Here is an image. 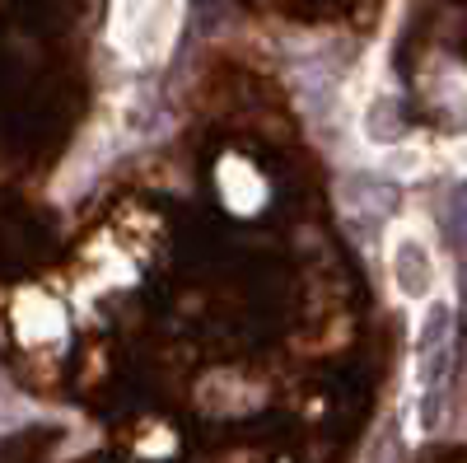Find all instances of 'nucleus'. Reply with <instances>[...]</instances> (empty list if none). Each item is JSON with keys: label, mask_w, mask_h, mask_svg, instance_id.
<instances>
[{"label": "nucleus", "mask_w": 467, "mask_h": 463, "mask_svg": "<svg viewBox=\"0 0 467 463\" xmlns=\"http://www.w3.org/2000/svg\"><path fill=\"white\" fill-rule=\"evenodd\" d=\"M173 24H178V0H117V47L136 52V37H145V57L164 52L169 37H173Z\"/></svg>", "instance_id": "f03ea898"}, {"label": "nucleus", "mask_w": 467, "mask_h": 463, "mask_svg": "<svg viewBox=\"0 0 467 463\" xmlns=\"http://www.w3.org/2000/svg\"><path fill=\"white\" fill-rule=\"evenodd\" d=\"M453 365V309L435 300L416 328V389L425 398V431L435 426V398L444 394V379Z\"/></svg>", "instance_id": "f257e3e1"}, {"label": "nucleus", "mask_w": 467, "mask_h": 463, "mask_svg": "<svg viewBox=\"0 0 467 463\" xmlns=\"http://www.w3.org/2000/svg\"><path fill=\"white\" fill-rule=\"evenodd\" d=\"M449 229H453V239H458V248L467 253V187H462L458 197L449 202Z\"/></svg>", "instance_id": "20e7f679"}, {"label": "nucleus", "mask_w": 467, "mask_h": 463, "mask_svg": "<svg viewBox=\"0 0 467 463\" xmlns=\"http://www.w3.org/2000/svg\"><path fill=\"white\" fill-rule=\"evenodd\" d=\"M388 272H393V286L402 300H431L435 295V253L420 235H398L393 248H388Z\"/></svg>", "instance_id": "7ed1b4c3"}]
</instances>
